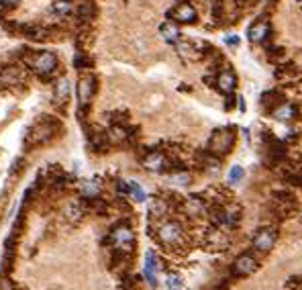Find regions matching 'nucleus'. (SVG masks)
<instances>
[{
	"label": "nucleus",
	"instance_id": "obj_26",
	"mask_svg": "<svg viewBox=\"0 0 302 290\" xmlns=\"http://www.w3.org/2000/svg\"><path fill=\"white\" fill-rule=\"evenodd\" d=\"M92 17H94V5L92 3H82L80 9H78V19L82 23H88Z\"/></svg>",
	"mask_w": 302,
	"mask_h": 290
},
{
	"label": "nucleus",
	"instance_id": "obj_25",
	"mask_svg": "<svg viewBox=\"0 0 302 290\" xmlns=\"http://www.w3.org/2000/svg\"><path fill=\"white\" fill-rule=\"evenodd\" d=\"M51 13L57 17V19H66L70 13H72V5L68 3V0H59V3H55L51 7Z\"/></svg>",
	"mask_w": 302,
	"mask_h": 290
},
{
	"label": "nucleus",
	"instance_id": "obj_16",
	"mask_svg": "<svg viewBox=\"0 0 302 290\" xmlns=\"http://www.w3.org/2000/svg\"><path fill=\"white\" fill-rule=\"evenodd\" d=\"M70 92H72V86H70L68 78H59V80L53 84V104H55V106L68 104Z\"/></svg>",
	"mask_w": 302,
	"mask_h": 290
},
{
	"label": "nucleus",
	"instance_id": "obj_10",
	"mask_svg": "<svg viewBox=\"0 0 302 290\" xmlns=\"http://www.w3.org/2000/svg\"><path fill=\"white\" fill-rule=\"evenodd\" d=\"M143 166L145 170L149 172H156V174H162V172H168L170 170V160L164 152H149L145 158H143Z\"/></svg>",
	"mask_w": 302,
	"mask_h": 290
},
{
	"label": "nucleus",
	"instance_id": "obj_28",
	"mask_svg": "<svg viewBox=\"0 0 302 290\" xmlns=\"http://www.w3.org/2000/svg\"><path fill=\"white\" fill-rule=\"evenodd\" d=\"M243 176H245L243 166H233V168H231V172H229V182H231V184L241 182V180H243Z\"/></svg>",
	"mask_w": 302,
	"mask_h": 290
},
{
	"label": "nucleus",
	"instance_id": "obj_18",
	"mask_svg": "<svg viewBox=\"0 0 302 290\" xmlns=\"http://www.w3.org/2000/svg\"><path fill=\"white\" fill-rule=\"evenodd\" d=\"M160 33H162V37H164V41H166V43L176 45V43L180 41V29H178V25H176V23H172V21L164 23V25L160 27Z\"/></svg>",
	"mask_w": 302,
	"mask_h": 290
},
{
	"label": "nucleus",
	"instance_id": "obj_7",
	"mask_svg": "<svg viewBox=\"0 0 302 290\" xmlns=\"http://www.w3.org/2000/svg\"><path fill=\"white\" fill-rule=\"evenodd\" d=\"M168 17L174 21V23H180V25H194L196 19H198V13L196 9L190 5V3H178L170 13Z\"/></svg>",
	"mask_w": 302,
	"mask_h": 290
},
{
	"label": "nucleus",
	"instance_id": "obj_19",
	"mask_svg": "<svg viewBox=\"0 0 302 290\" xmlns=\"http://www.w3.org/2000/svg\"><path fill=\"white\" fill-rule=\"evenodd\" d=\"M88 137H90V145L96 150V152H104L106 148H108V133H104V131H92V133H88Z\"/></svg>",
	"mask_w": 302,
	"mask_h": 290
},
{
	"label": "nucleus",
	"instance_id": "obj_33",
	"mask_svg": "<svg viewBox=\"0 0 302 290\" xmlns=\"http://www.w3.org/2000/svg\"><path fill=\"white\" fill-rule=\"evenodd\" d=\"M82 66H90V60H88L86 55L78 53V55H76V68H80V70H82Z\"/></svg>",
	"mask_w": 302,
	"mask_h": 290
},
{
	"label": "nucleus",
	"instance_id": "obj_32",
	"mask_svg": "<svg viewBox=\"0 0 302 290\" xmlns=\"http://www.w3.org/2000/svg\"><path fill=\"white\" fill-rule=\"evenodd\" d=\"M172 178L176 180V184H188V182H190V176H188L186 172H182V174H174Z\"/></svg>",
	"mask_w": 302,
	"mask_h": 290
},
{
	"label": "nucleus",
	"instance_id": "obj_31",
	"mask_svg": "<svg viewBox=\"0 0 302 290\" xmlns=\"http://www.w3.org/2000/svg\"><path fill=\"white\" fill-rule=\"evenodd\" d=\"M23 168H25V160H23V158H19V160H15V164H13L11 174H19V172H23Z\"/></svg>",
	"mask_w": 302,
	"mask_h": 290
},
{
	"label": "nucleus",
	"instance_id": "obj_8",
	"mask_svg": "<svg viewBox=\"0 0 302 290\" xmlns=\"http://www.w3.org/2000/svg\"><path fill=\"white\" fill-rule=\"evenodd\" d=\"M276 241H278V231H276L274 227H261V229H257V233L253 235L251 245H253L257 251L265 253V251H269V249L276 245Z\"/></svg>",
	"mask_w": 302,
	"mask_h": 290
},
{
	"label": "nucleus",
	"instance_id": "obj_27",
	"mask_svg": "<svg viewBox=\"0 0 302 290\" xmlns=\"http://www.w3.org/2000/svg\"><path fill=\"white\" fill-rule=\"evenodd\" d=\"M166 211H168V205H166V200H162V198H156V202L151 205V217H164L166 215Z\"/></svg>",
	"mask_w": 302,
	"mask_h": 290
},
{
	"label": "nucleus",
	"instance_id": "obj_4",
	"mask_svg": "<svg viewBox=\"0 0 302 290\" xmlns=\"http://www.w3.org/2000/svg\"><path fill=\"white\" fill-rule=\"evenodd\" d=\"M108 241L112 243L116 253H129V251H133V245H135L133 229L127 223H118L116 227H112V231L108 235Z\"/></svg>",
	"mask_w": 302,
	"mask_h": 290
},
{
	"label": "nucleus",
	"instance_id": "obj_6",
	"mask_svg": "<svg viewBox=\"0 0 302 290\" xmlns=\"http://www.w3.org/2000/svg\"><path fill=\"white\" fill-rule=\"evenodd\" d=\"M96 88H98V80H96L94 74L80 76V80H78V102H80V110L86 108L92 102V98L96 94Z\"/></svg>",
	"mask_w": 302,
	"mask_h": 290
},
{
	"label": "nucleus",
	"instance_id": "obj_23",
	"mask_svg": "<svg viewBox=\"0 0 302 290\" xmlns=\"http://www.w3.org/2000/svg\"><path fill=\"white\" fill-rule=\"evenodd\" d=\"M98 192H100V182H98V180H88V182H84V186H82V196H84V198L94 200V198H98Z\"/></svg>",
	"mask_w": 302,
	"mask_h": 290
},
{
	"label": "nucleus",
	"instance_id": "obj_15",
	"mask_svg": "<svg viewBox=\"0 0 302 290\" xmlns=\"http://www.w3.org/2000/svg\"><path fill=\"white\" fill-rule=\"evenodd\" d=\"M208 45L206 43H198V41H184V43H180L178 45V51H180V55L182 57H188V60H200V57H204V49H206Z\"/></svg>",
	"mask_w": 302,
	"mask_h": 290
},
{
	"label": "nucleus",
	"instance_id": "obj_22",
	"mask_svg": "<svg viewBox=\"0 0 302 290\" xmlns=\"http://www.w3.org/2000/svg\"><path fill=\"white\" fill-rule=\"evenodd\" d=\"M66 219L70 221V223H80L82 219H84V215H86V209L82 207V202H72V205H68V209H66Z\"/></svg>",
	"mask_w": 302,
	"mask_h": 290
},
{
	"label": "nucleus",
	"instance_id": "obj_35",
	"mask_svg": "<svg viewBox=\"0 0 302 290\" xmlns=\"http://www.w3.org/2000/svg\"><path fill=\"white\" fill-rule=\"evenodd\" d=\"M68 3H70V0H68Z\"/></svg>",
	"mask_w": 302,
	"mask_h": 290
},
{
	"label": "nucleus",
	"instance_id": "obj_9",
	"mask_svg": "<svg viewBox=\"0 0 302 290\" xmlns=\"http://www.w3.org/2000/svg\"><path fill=\"white\" fill-rule=\"evenodd\" d=\"M257 268H259V264H257V259L251 253H241L233 262L231 270H233V276H237V278H249L251 274L257 272Z\"/></svg>",
	"mask_w": 302,
	"mask_h": 290
},
{
	"label": "nucleus",
	"instance_id": "obj_14",
	"mask_svg": "<svg viewBox=\"0 0 302 290\" xmlns=\"http://www.w3.org/2000/svg\"><path fill=\"white\" fill-rule=\"evenodd\" d=\"M217 88L223 92V94H233L235 88H237V76L231 68H225L219 72L217 76Z\"/></svg>",
	"mask_w": 302,
	"mask_h": 290
},
{
	"label": "nucleus",
	"instance_id": "obj_20",
	"mask_svg": "<svg viewBox=\"0 0 302 290\" xmlns=\"http://www.w3.org/2000/svg\"><path fill=\"white\" fill-rule=\"evenodd\" d=\"M223 219H225V225L227 227H235L241 221V207H237V205L223 207Z\"/></svg>",
	"mask_w": 302,
	"mask_h": 290
},
{
	"label": "nucleus",
	"instance_id": "obj_21",
	"mask_svg": "<svg viewBox=\"0 0 302 290\" xmlns=\"http://www.w3.org/2000/svg\"><path fill=\"white\" fill-rule=\"evenodd\" d=\"M271 114H274L278 121H292V119H296V108H294V104L282 102L280 106H276V108L271 110Z\"/></svg>",
	"mask_w": 302,
	"mask_h": 290
},
{
	"label": "nucleus",
	"instance_id": "obj_1",
	"mask_svg": "<svg viewBox=\"0 0 302 290\" xmlns=\"http://www.w3.org/2000/svg\"><path fill=\"white\" fill-rule=\"evenodd\" d=\"M62 131V123L53 117H47V114H41L31 127L29 131L25 133V148L31 150V148H39V145H45L49 141H53Z\"/></svg>",
	"mask_w": 302,
	"mask_h": 290
},
{
	"label": "nucleus",
	"instance_id": "obj_13",
	"mask_svg": "<svg viewBox=\"0 0 302 290\" xmlns=\"http://www.w3.org/2000/svg\"><path fill=\"white\" fill-rule=\"evenodd\" d=\"M269 33H271V25H269L265 19H257V21L249 27V31H247L251 43H261V41H265V39L269 37Z\"/></svg>",
	"mask_w": 302,
	"mask_h": 290
},
{
	"label": "nucleus",
	"instance_id": "obj_34",
	"mask_svg": "<svg viewBox=\"0 0 302 290\" xmlns=\"http://www.w3.org/2000/svg\"><path fill=\"white\" fill-rule=\"evenodd\" d=\"M235 3H237L239 7H251V5L257 3V0H235Z\"/></svg>",
	"mask_w": 302,
	"mask_h": 290
},
{
	"label": "nucleus",
	"instance_id": "obj_17",
	"mask_svg": "<svg viewBox=\"0 0 302 290\" xmlns=\"http://www.w3.org/2000/svg\"><path fill=\"white\" fill-rule=\"evenodd\" d=\"M145 278L151 286H158V257L156 251H147L145 255Z\"/></svg>",
	"mask_w": 302,
	"mask_h": 290
},
{
	"label": "nucleus",
	"instance_id": "obj_29",
	"mask_svg": "<svg viewBox=\"0 0 302 290\" xmlns=\"http://www.w3.org/2000/svg\"><path fill=\"white\" fill-rule=\"evenodd\" d=\"M19 7V0H0V11H13Z\"/></svg>",
	"mask_w": 302,
	"mask_h": 290
},
{
	"label": "nucleus",
	"instance_id": "obj_30",
	"mask_svg": "<svg viewBox=\"0 0 302 290\" xmlns=\"http://www.w3.org/2000/svg\"><path fill=\"white\" fill-rule=\"evenodd\" d=\"M168 286H170V290H180L182 288V280H180V276H170V280H168Z\"/></svg>",
	"mask_w": 302,
	"mask_h": 290
},
{
	"label": "nucleus",
	"instance_id": "obj_5",
	"mask_svg": "<svg viewBox=\"0 0 302 290\" xmlns=\"http://www.w3.org/2000/svg\"><path fill=\"white\" fill-rule=\"evenodd\" d=\"M158 239L166 247H178L184 243V227L178 221H166L158 229Z\"/></svg>",
	"mask_w": 302,
	"mask_h": 290
},
{
	"label": "nucleus",
	"instance_id": "obj_2",
	"mask_svg": "<svg viewBox=\"0 0 302 290\" xmlns=\"http://www.w3.org/2000/svg\"><path fill=\"white\" fill-rule=\"evenodd\" d=\"M23 62L27 64V68H31L37 76L41 78H49L57 72L59 68V60L53 51H29L23 49Z\"/></svg>",
	"mask_w": 302,
	"mask_h": 290
},
{
	"label": "nucleus",
	"instance_id": "obj_12",
	"mask_svg": "<svg viewBox=\"0 0 302 290\" xmlns=\"http://www.w3.org/2000/svg\"><path fill=\"white\" fill-rule=\"evenodd\" d=\"M15 249H17V233H11L5 239V253H3V266H0V274H7L13 270L15 264Z\"/></svg>",
	"mask_w": 302,
	"mask_h": 290
},
{
	"label": "nucleus",
	"instance_id": "obj_24",
	"mask_svg": "<svg viewBox=\"0 0 302 290\" xmlns=\"http://www.w3.org/2000/svg\"><path fill=\"white\" fill-rule=\"evenodd\" d=\"M127 194H129L133 200H137V202H143V200L147 198L145 190H143L137 182H127Z\"/></svg>",
	"mask_w": 302,
	"mask_h": 290
},
{
	"label": "nucleus",
	"instance_id": "obj_11",
	"mask_svg": "<svg viewBox=\"0 0 302 290\" xmlns=\"http://www.w3.org/2000/svg\"><path fill=\"white\" fill-rule=\"evenodd\" d=\"M23 80H25V74L19 66H7V68L0 70V90L13 88Z\"/></svg>",
	"mask_w": 302,
	"mask_h": 290
},
{
	"label": "nucleus",
	"instance_id": "obj_3",
	"mask_svg": "<svg viewBox=\"0 0 302 290\" xmlns=\"http://www.w3.org/2000/svg\"><path fill=\"white\" fill-rule=\"evenodd\" d=\"M233 145H235V131L231 127H221L213 131L208 145H206V152L215 158H221L233 150Z\"/></svg>",
	"mask_w": 302,
	"mask_h": 290
}]
</instances>
